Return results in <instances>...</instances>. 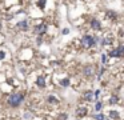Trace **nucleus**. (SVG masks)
<instances>
[{
	"instance_id": "nucleus-1",
	"label": "nucleus",
	"mask_w": 124,
	"mask_h": 120,
	"mask_svg": "<svg viewBox=\"0 0 124 120\" xmlns=\"http://www.w3.org/2000/svg\"><path fill=\"white\" fill-rule=\"evenodd\" d=\"M23 95L21 93H14V95H11L10 99H8V103H10L11 107H17L19 104L21 103V100H23Z\"/></svg>"
},
{
	"instance_id": "nucleus-2",
	"label": "nucleus",
	"mask_w": 124,
	"mask_h": 120,
	"mask_svg": "<svg viewBox=\"0 0 124 120\" xmlns=\"http://www.w3.org/2000/svg\"><path fill=\"white\" fill-rule=\"evenodd\" d=\"M95 44V37H91V36H84L81 37V45L84 48H89Z\"/></svg>"
},
{
	"instance_id": "nucleus-3",
	"label": "nucleus",
	"mask_w": 124,
	"mask_h": 120,
	"mask_svg": "<svg viewBox=\"0 0 124 120\" xmlns=\"http://www.w3.org/2000/svg\"><path fill=\"white\" fill-rule=\"evenodd\" d=\"M123 52H124V47L120 45V47H117L116 50L111 51V52H109V56H112V57H120L121 55H123Z\"/></svg>"
},
{
	"instance_id": "nucleus-4",
	"label": "nucleus",
	"mask_w": 124,
	"mask_h": 120,
	"mask_svg": "<svg viewBox=\"0 0 124 120\" xmlns=\"http://www.w3.org/2000/svg\"><path fill=\"white\" fill-rule=\"evenodd\" d=\"M84 75H85V76H92V75H94V67H91V65L85 67V68H84Z\"/></svg>"
},
{
	"instance_id": "nucleus-5",
	"label": "nucleus",
	"mask_w": 124,
	"mask_h": 120,
	"mask_svg": "<svg viewBox=\"0 0 124 120\" xmlns=\"http://www.w3.org/2000/svg\"><path fill=\"white\" fill-rule=\"evenodd\" d=\"M45 31H47V27H45V25H39V27H36L35 32H36L37 35H43Z\"/></svg>"
},
{
	"instance_id": "nucleus-6",
	"label": "nucleus",
	"mask_w": 124,
	"mask_h": 120,
	"mask_svg": "<svg viewBox=\"0 0 124 120\" xmlns=\"http://www.w3.org/2000/svg\"><path fill=\"white\" fill-rule=\"evenodd\" d=\"M85 113H87V110H85V108H79V110L76 111V115H77V116H84Z\"/></svg>"
},
{
	"instance_id": "nucleus-7",
	"label": "nucleus",
	"mask_w": 124,
	"mask_h": 120,
	"mask_svg": "<svg viewBox=\"0 0 124 120\" xmlns=\"http://www.w3.org/2000/svg\"><path fill=\"white\" fill-rule=\"evenodd\" d=\"M91 25H92V28H95V30H100V23H99L97 20H92Z\"/></svg>"
},
{
	"instance_id": "nucleus-8",
	"label": "nucleus",
	"mask_w": 124,
	"mask_h": 120,
	"mask_svg": "<svg viewBox=\"0 0 124 120\" xmlns=\"http://www.w3.org/2000/svg\"><path fill=\"white\" fill-rule=\"evenodd\" d=\"M27 27H28L27 21H21V23L17 24V28H20V30H27Z\"/></svg>"
},
{
	"instance_id": "nucleus-9",
	"label": "nucleus",
	"mask_w": 124,
	"mask_h": 120,
	"mask_svg": "<svg viewBox=\"0 0 124 120\" xmlns=\"http://www.w3.org/2000/svg\"><path fill=\"white\" fill-rule=\"evenodd\" d=\"M92 97H94V93L91 92V91L85 92V95H84V99H85V100H92Z\"/></svg>"
},
{
	"instance_id": "nucleus-10",
	"label": "nucleus",
	"mask_w": 124,
	"mask_h": 120,
	"mask_svg": "<svg viewBox=\"0 0 124 120\" xmlns=\"http://www.w3.org/2000/svg\"><path fill=\"white\" fill-rule=\"evenodd\" d=\"M36 83H37V85H39V87H44V85H45V83H44V79H43V77H37V81H36Z\"/></svg>"
},
{
	"instance_id": "nucleus-11",
	"label": "nucleus",
	"mask_w": 124,
	"mask_h": 120,
	"mask_svg": "<svg viewBox=\"0 0 124 120\" xmlns=\"http://www.w3.org/2000/svg\"><path fill=\"white\" fill-rule=\"evenodd\" d=\"M95 120H105V117H104V115H101V113H96L94 116Z\"/></svg>"
},
{
	"instance_id": "nucleus-12",
	"label": "nucleus",
	"mask_w": 124,
	"mask_h": 120,
	"mask_svg": "<svg viewBox=\"0 0 124 120\" xmlns=\"http://www.w3.org/2000/svg\"><path fill=\"white\" fill-rule=\"evenodd\" d=\"M109 116H111V119H116V117H117V112H116V111H112V112H109Z\"/></svg>"
},
{
	"instance_id": "nucleus-13",
	"label": "nucleus",
	"mask_w": 124,
	"mask_h": 120,
	"mask_svg": "<svg viewBox=\"0 0 124 120\" xmlns=\"http://www.w3.org/2000/svg\"><path fill=\"white\" fill-rule=\"evenodd\" d=\"M60 84L63 87H67L68 84H69V81H68V79H64V80H61V81H60Z\"/></svg>"
},
{
	"instance_id": "nucleus-14",
	"label": "nucleus",
	"mask_w": 124,
	"mask_h": 120,
	"mask_svg": "<svg viewBox=\"0 0 124 120\" xmlns=\"http://www.w3.org/2000/svg\"><path fill=\"white\" fill-rule=\"evenodd\" d=\"M117 103V96H112L111 97V104H116Z\"/></svg>"
},
{
	"instance_id": "nucleus-15",
	"label": "nucleus",
	"mask_w": 124,
	"mask_h": 120,
	"mask_svg": "<svg viewBox=\"0 0 124 120\" xmlns=\"http://www.w3.org/2000/svg\"><path fill=\"white\" fill-rule=\"evenodd\" d=\"M48 101H51V103H57V100L55 99L54 96H50V97H48Z\"/></svg>"
},
{
	"instance_id": "nucleus-16",
	"label": "nucleus",
	"mask_w": 124,
	"mask_h": 120,
	"mask_svg": "<svg viewBox=\"0 0 124 120\" xmlns=\"http://www.w3.org/2000/svg\"><path fill=\"white\" fill-rule=\"evenodd\" d=\"M95 110H96V111H100L101 110V103H96V105H95Z\"/></svg>"
},
{
	"instance_id": "nucleus-17",
	"label": "nucleus",
	"mask_w": 124,
	"mask_h": 120,
	"mask_svg": "<svg viewBox=\"0 0 124 120\" xmlns=\"http://www.w3.org/2000/svg\"><path fill=\"white\" fill-rule=\"evenodd\" d=\"M39 4H40V5H41V8H43V5L45 4V0H40V1H39Z\"/></svg>"
},
{
	"instance_id": "nucleus-18",
	"label": "nucleus",
	"mask_w": 124,
	"mask_h": 120,
	"mask_svg": "<svg viewBox=\"0 0 124 120\" xmlns=\"http://www.w3.org/2000/svg\"><path fill=\"white\" fill-rule=\"evenodd\" d=\"M4 56H5V55H4V52H0V60L4 59Z\"/></svg>"
},
{
	"instance_id": "nucleus-19",
	"label": "nucleus",
	"mask_w": 124,
	"mask_h": 120,
	"mask_svg": "<svg viewBox=\"0 0 124 120\" xmlns=\"http://www.w3.org/2000/svg\"><path fill=\"white\" fill-rule=\"evenodd\" d=\"M101 61H103V63H105V56H104V55L101 56Z\"/></svg>"
}]
</instances>
